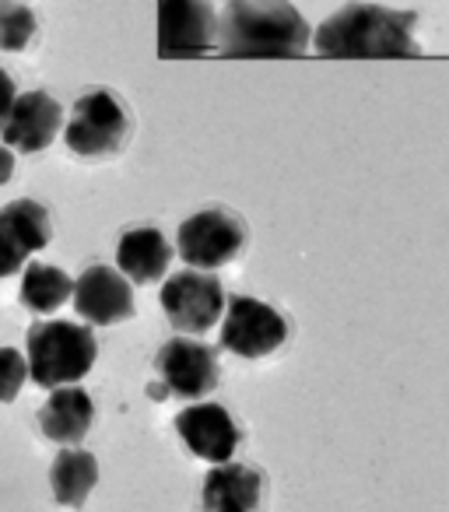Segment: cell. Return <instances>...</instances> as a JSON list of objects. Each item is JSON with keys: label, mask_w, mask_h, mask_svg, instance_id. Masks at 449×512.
I'll use <instances>...</instances> for the list:
<instances>
[{"label": "cell", "mask_w": 449, "mask_h": 512, "mask_svg": "<svg viewBox=\"0 0 449 512\" xmlns=\"http://www.w3.org/2000/svg\"><path fill=\"white\" fill-rule=\"evenodd\" d=\"M418 15L414 11H393L383 4H344L313 32V50L320 57H421L414 39Z\"/></svg>", "instance_id": "cell-1"}, {"label": "cell", "mask_w": 449, "mask_h": 512, "mask_svg": "<svg viewBox=\"0 0 449 512\" xmlns=\"http://www.w3.org/2000/svg\"><path fill=\"white\" fill-rule=\"evenodd\" d=\"M309 43V22L288 0H229L221 11L225 57H302Z\"/></svg>", "instance_id": "cell-2"}, {"label": "cell", "mask_w": 449, "mask_h": 512, "mask_svg": "<svg viewBox=\"0 0 449 512\" xmlns=\"http://www.w3.org/2000/svg\"><path fill=\"white\" fill-rule=\"evenodd\" d=\"M29 348V376L43 390L71 386L92 372L99 358V341H95L88 323L74 320H43L29 327L25 337Z\"/></svg>", "instance_id": "cell-3"}, {"label": "cell", "mask_w": 449, "mask_h": 512, "mask_svg": "<svg viewBox=\"0 0 449 512\" xmlns=\"http://www.w3.org/2000/svg\"><path fill=\"white\" fill-rule=\"evenodd\" d=\"M130 109L109 88H88L78 95L71 120L64 123V141L78 158H109L127 144Z\"/></svg>", "instance_id": "cell-4"}, {"label": "cell", "mask_w": 449, "mask_h": 512, "mask_svg": "<svg viewBox=\"0 0 449 512\" xmlns=\"http://www.w3.org/2000/svg\"><path fill=\"white\" fill-rule=\"evenodd\" d=\"M246 246V221L232 214L229 207H204L193 218H186L176 232V253L183 264L197 271L232 264Z\"/></svg>", "instance_id": "cell-5"}, {"label": "cell", "mask_w": 449, "mask_h": 512, "mask_svg": "<svg viewBox=\"0 0 449 512\" xmlns=\"http://www.w3.org/2000/svg\"><path fill=\"white\" fill-rule=\"evenodd\" d=\"M162 309L179 334L200 337L225 313V288L211 271L186 267L162 285Z\"/></svg>", "instance_id": "cell-6"}, {"label": "cell", "mask_w": 449, "mask_h": 512, "mask_svg": "<svg viewBox=\"0 0 449 512\" xmlns=\"http://www.w3.org/2000/svg\"><path fill=\"white\" fill-rule=\"evenodd\" d=\"M288 341V320L253 295H232L221 327V348L239 358H267Z\"/></svg>", "instance_id": "cell-7"}, {"label": "cell", "mask_w": 449, "mask_h": 512, "mask_svg": "<svg viewBox=\"0 0 449 512\" xmlns=\"http://www.w3.org/2000/svg\"><path fill=\"white\" fill-rule=\"evenodd\" d=\"M155 372L165 393L197 404L218 386V351L197 337H169L155 355Z\"/></svg>", "instance_id": "cell-8"}, {"label": "cell", "mask_w": 449, "mask_h": 512, "mask_svg": "<svg viewBox=\"0 0 449 512\" xmlns=\"http://www.w3.org/2000/svg\"><path fill=\"white\" fill-rule=\"evenodd\" d=\"M221 15L211 0H158V53L193 57L218 46Z\"/></svg>", "instance_id": "cell-9"}, {"label": "cell", "mask_w": 449, "mask_h": 512, "mask_svg": "<svg viewBox=\"0 0 449 512\" xmlns=\"http://www.w3.org/2000/svg\"><path fill=\"white\" fill-rule=\"evenodd\" d=\"M53 239V221L39 200H11L0 207V278L18 274L29 256L46 249Z\"/></svg>", "instance_id": "cell-10"}, {"label": "cell", "mask_w": 449, "mask_h": 512, "mask_svg": "<svg viewBox=\"0 0 449 512\" xmlns=\"http://www.w3.org/2000/svg\"><path fill=\"white\" fill-rule=\"evenodd\" d=\"M74 309L85 323L113 327L134 316V288L120 267L92 264L74 281Z\"/></svg>", "instance_id": "cell-11"}, {"label": "cell", "mask_w": 449, "mask_h": 512, "mask_svg": "<svg viewBox=\"0 0 449 512\" xmlns=\"http://www.w3.org/2000/svg\"><path fill=\"white\" fill-rule=\"evenodd\" d=\"M176 432L186 442L197 460L207 463H229L236 456L243 432H239L236 418L221 404H190L176 414Z\"/></svg>", "instance_id": "cell-12"}, {"label": "cell", "mask_w": 449, "mask_h": 512, "mask_svg": "<svg viewBox=\"0 0 449 512\" xmlns=\"http://www.w3.org/2000/svg\"><path fill=\"white\" fill-rule=\"evenodd\" d=\"M64 130V109L53 99L50 92H25L15 99L11 106V116L4 123V144L22 155H36V151H46L57 134Z\"/></svg>", "instance_id": "cell-13"}, {"label": "cell", "mask_w": 449, "mask_h": 512, "mask_svg": "<svg viewBox=\"0 0 449 512\" xmlns=\"http://www.w3.org/2000/svg\"><path fill=\"white\" fill-rule=\"evenodd\" d=\"M264 502V474L250 463H214L204 477L200 505L204 512H260Z\"/></svg>", "instance_id": "cell-14"}, {"label": "cell", "mask_w": 449, "mask_h": 512, "mask_svg": "<svg viewBox=\"0 0 449 512\" xmlns=\"http://www.w3.org/2000/svg\"><path fill=\"white\" fill-rule=\"evenodd\" d=\"M172 253L165 232H158L155 225L127 228L116 242V267L127 274L134 285H151V281H162L169 274Z\"/></svg>", "instance_id": "cell-15"}, {"label": "cell", "mask_w": 449, "mask_h": 512, "mask_svg": "<svg viewBox=\"0 0 449 512\" xmlns=\"http://www.w3.org/2000/svg\"><path fill=\"white\" fill-rule=\"evenodd\" d=\"M95 421V404L78 383L71 386H57L50 390L46 404L39 407V428L50 442H60V446H78L88 435Z\"/></svg>", "instance_id": "cell-16"}, {"label": "cell", "mask_w": 449, "mask_h": 512, "mask_svg": "<svg viewBox=\"0 0 449 512\" xmlns=\"http://www.w3.org/2000/svg\"><path fill=\"white\" fill-rule=\"evenodd\" d=\"M99 484V460L88 449L67 446L64 453L53 460L50 467V488L57 505L64 509H81L92 495V488Z\"/></svg>", "instance_id": "cell-17"}, {"label": "cell", "mask_w": 449, "mask_h": 512, "mask_svg": "<svg viewBox=\"0 0 449 512\" xmlns=\"http://www.w3.org/2000/svg\"><path fill=\"white\" fill-rule=\"evenodd\" d=\"M71 295H74V281L67 278V271H60L57 264L25 267L22 292H18L25 309H32V313H39V316H50V313H57Z\"/></svg>", "instance_id": "cell-18"}, {"label": "cell", "mask_w": 449, "mask_h": 512, "mask_svg": "<svg viewBox=\"0 0 449 512\" xmlns=\"http://www.w3.org/2000/svg\"><path fill=\"white\" fill-rule=\"evenodd\" d=\"M36 39V11L25 0H0V50L22 53Z\"/></svg>", "instance_id": "cell-19"}, {"label": "cell", "mask_w": 449, "mask_h": 512, "mask_svg": "<svg viewBox=\"0 0 449 512\" xmlns=\"http://www.w3.org/2000/svg\"><path fill=\"white\" fill-rule=\"evenodd\" d=\"M25 379H29V358L18 348H0V404H11L22 393Z\"/></svg>", "instance_id": "cell-20"}, {"label": "cell", "mask_w": 449, "mask_h": 512, "mask_svg": "<svg viewBox=\"0 0 449 512\" xmlns=\"http://www.w3.org/2000/svg\"><path fill=\"white\" fill-rule=\"evenodd\" d=\"M15 99H18L15 81H11V74H8V71H0V134H4V123H8V116H11V106H15Z\"/></svg>", "instance_id": "cell-21"}, {"label": "cell", "mask_w": 449, "mask_h": 512, "mask_svg": "<svg viewBox=\"0 0 449 512\" xmlns=\"http://www.w3.org/2000/svg\"><path fill=\"white\" fill-rule=\"evenodd\" d=\"M11 176H15V148L0 144V186L11 183Z\"/></svg>", "instance_id": "cell-22"}]
</instances>
